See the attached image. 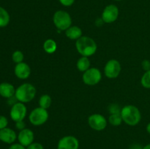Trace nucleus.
I'll list each match as a JSON object with an SVG mask.
<instances>
[{
    "label": "nucleus",
    "instance_id": "0eeeda50",
    "mask_svg": "<svg viewBox=\"0 0 150 149\" xmlns=\"http://www.w3.org/2000/svg\"><path fill=\"white\" fill-rule=\"evenodd\" d=\"M27 114V108L24 103L17 102L13 104L10 111V116L15 122L23 121Z\"/></svg>",
    "mask_w": 150,
    "mask_h": 149
},
{
    "label": "nucleus",
    "instance_id": "f8f14e48",
    "mask_svg": "<svg viewBox=\"0 0 150 149\" xmlns=\"http://www.w3.org/2000/svg\"><path fill=\"white\" fill-rule=\"evenodd\" d=\"M17 139L18 140V143L26 148L35 140V134L30 129L25 128L23 130L19 131Z\"/></svg>",
    "mask_w": 150,
    "mask_h": 149
},
{
    "label": "nucleus",
    "instance_id": "412c9836",
    "mask_svg": "<svg viewBox=\"0 0 150 149\" xmlns=\"http://www.w3.org/2000/svg\"><path fill=\"white\" fill-rule=\"evenodd\" d=\"M122 121V118L120 113L110 114L108 119V122L114 127H118V126L121 125Z\"/></svg>",
    "mask_w": 150,
    "mask_h": 149
},
{
    "label": "nucleus",
    "instance_id": "9b49d317",
    "mask_svg": "<svg viewBox=\"0 0 150 149\" xmlns=\"http://www.w3.org/2000/svg\"><path fill=\"white\" fill-rule=\"evenodd\" d=\"M79 141L73 135L64 136L59 140L57 149H79Z\"/></svg>",
    "mask_w": 150,
    "mask_h": 149
},
{
    "label": "nucleus",
    "instance_id": "473e14b6",
    "mask_svg": "<svg viewBox=\"0 0 150 149\" xmlns=\"http://www.w3.org/2000/svg\"><path fill=\"white\" fill-rule=\"evenodd\" d=\"M144 149H150V143L144 146Z\"/></svg>",
    "mask_w": 150,
    "mask_h": 149
},
{
    "label": "nucleus",
    "instance_id": "dca6fc26",
    "mask_svg": "<svg viewBox=\"0 0 150 149\" xmlns=\"http://www.w3.org/2000/svg\"><path fill=\"white\" fill-rule=\"evenodd\" d=\"M65 35L71 40H77L82 37V30L79 26H71L65 31Z\"/></svg>",
    "mask_w": 150,
    "mask_h": 149
},
{
    "label": "nucleus",
    "instance_id": "ddd939ff",
    "mask_svg": "<svg viewBox=\"0 0 150 149\" xmlns=\"http://www.w3.org/2000/svg\"><path fill=\"white\" fill-rule=\"evenodd\" d=\"M17 138L18 135L16 131L9 127L0 130V140L6 144H13Z\"/></svg>",
    "mask_w": 150,
    "mask_h": 149
},
{
    "label": "nucleus",
    "instance_id": "423d86ee",
    "mask_svg": "<svg viewBox=\"0 0 150 149\" xmlns=\"http://www.w3.org/2000/svg\"><path fill=\"white\" fill-rule=\"evenodd\" d=\"M102 79V73L97 67H90L82 75L83 83L87 86H95L100 82Z\"/></svg>",
    "mask_w": 150,
    "mask_h": 149
},
{
    "label": "nucleus",
    "instance_id": "a211bd4d",
    "mask_svg": "<svg viewBox=\"0 0 150 149\" xmlns=\"http://www.w3.org/2000/svg\"><path fill=\"white\" fill-rule=\"evenodd\" d=\"M43 50L48 54L55 53L57 50V44L56 41L53 39H46L43 43Z\"/></svg>",
    "mask_w": 150,
    "mask_h": 149
},
{
    "label": "nucleus",
    "instance_id": "1a4fd4ad",
    "mask_svg": "<svg viewBox=\"0 0 150 149\" xmlns=\"http://www.w3.org/2000/svg\"><path fill=\"white\" fill-rule=\"evenodd\" d=\"M122 71V66L117 59H111L107 61L104 67L105 75L109 79L117 78Z\"/></svg>",
    "mask_w": 150,
    "mask_h": 149
},
{
    "label": "nucleus",
    "instance_id": "b1692460",
    "mask_svg": "<svg viewBox=\"0 0 150 149\" xmlns=\"http://www.w3.org/2000/svg\"><path fill=\"white\" fill-rule=\"evenodd\" d=\"M121 109L120 107L117 104L113 103L111 104L108 107V112L110 114H116V113H120L121 112Z\"/></svg>",
    "mask_w": 150,
    "mask_h": 149
},
{
    "label": "nucleus",
    "instance_id": "cd10ccee",
    "mask_svg": "<svg viewBox=\"0 0 150 149\" xmlns=\"http://www.w3.org/2000/svg\"><path fill=\"white\" fill-rule=\"evenodd\" d=\"M142 69H143L145 72L150 70V61L149 60H148V59L143 60L142 62Z\"/></svg>",
    "mask_w": 150,
    "mask_h": 149
},
{
    "label": "nucleus",
    "instance_id": "f257e3e1",
    "mask_svg": "<svg viewBox=\"0 0 150 149\" xmlns=\"http://www.w3.org/2000/svg\"><path fill=\"white\" fill-rule=\"evenodd\" d=\"M76 48L81 56L89 57L96 53L98 45L92 38L82 36L76 41Z\"/></svg>",
    "mask_w": 150,
    "mask_h": 149
},
{
    "label": "nucleus",
    "instance_id": "aec40b11",
    "mask_svg": "<svg viewBox=\"0 0 150 149\" xmlns=\"http://www.w3.org/2000/svg\"><path fill=\"white\" fill-rule=\"evenodd\" d=\"M38 103H39V107L47 110L51 107V104H52V99L50 95L43 94L40 97Z\"/></svg>",
    "mask_w": 150,
    "mask_h": 149
},
{
    "label": "nucleus",
    "instance_id": "2eb2a0df",
    "mask_svg": "<svg viewBox=\"0 0 150 149\" xmlns=\"http://www.w3.org/2000/svg\"><path fill=\"white\" fill-rule=\"evenodd\" d=\"M16 89L14 86L10 83L4 82L0 83V96L7 99L13 98L15 96Z\"/></svg>",
    "mask_w": 150,
    "mask_h": 149
},
{
    "label": "nucleus",
    "instance_id": "20e7f679",
    "mask_svg": "<svg viewBox=\"0 0 150 149\" xmlns=\"http://www.w3.org/2000/svg\"><path fill=\"white\" fill-rule=\"evenodd\" d=\"M53 22L58 30L65 32L72 26V18L70 15L64 10H57L53 15Z\"/></svg>",
    "mask_w": 150,
    "mask_h": 149
},
{
    "label": "nucleus",
    "instance_id": "6ab92c4d",
    "mask_svg": "<svg viewBox=\"0 0 150 149\" xmlns=\"http://www.w3.org/2000/svg\"><path fill=\"white\" fill-rule=\"evenodd\" d=\"M10 16L8 12L2 7H0V28H4L9 24Z\"/></svg>",
    "mask_w": 150,
    "mask_h": 149
},
{
    "label": "nucleus",
    "instance_id": "7ed1b4c3",
    "mask_svg": "<svg viewBox=\"0 0 150 149\" xmlns=\"http://www.w3.org/2000/svg\"><path fill=\"white\" fill-rule=\"evenodd\" d=\"M36 88L34 85L29 83H24L16 89L15 98L18 102L28 103L33 100L36 96Z\"/></svg>",
    "mask_w": 150,
    "mask_h": 149
},
{
    "label": "nucleus",
    "instance_id": "5701e85b",
    "mask_svg": "<svg viewBox=\"0 0 150 149\" xmlns=\"http://www.w3.org/2000/svg\"><path fill=\"white\" fill-rule=\"evenodd\" d=\"M23 58H24V55L21 51H16L12 54V60L16 64H19V63L23 62Z\"/></svg>",
    "mask_w": 150,
    "mask_h": 149
},
{
    "label": "nucleus",
    "instance_id": "6e6552de",
    "mask_svg": "<svg viewBox=\"0 0 150 149\" xmlns=\"http://www.w3.org/2000/svg\"><path fill=\"white\" fill-rule=\"evenodd\" d=\"M108 121L103 115L100 113H94L88 118V124L89 127L95 131H103L107 127Z\"/></svg>",
    "mask_w": 150,
    "mask_h": 149
},
{
    "label": "nucleus",
    "instance_id": "f03ea898",
    "mask_svg": "<svg viewBox=\"0 0 150 149\" xmlns=\"http://www.w3.org/2000/svg\"><path fill=\"white\" fill-rule=\"evenodd\" d=\"M123 122L131 127L138 125L142 120V113L136 106L132 105H125L120 112Z\"/></svg>",
    "mask_w": 150,
    "mask_h": 149
},
{
    "label": "nucleus",
    "instance_id": "4468645a",
    "mask_svg": "<svg viewBox=\"0 0 150 149\" xmlns=\"http://www.w3.org/2000/svg\"><path fill=\"white\" fill-rule=\"evenodd\" d=\"M15 75L21 80H26L30 76L31 68L26 63L21 62L16 64L14 68Z\"/></svg>",
    "mask_w": 150,
    "mask_h": 149
},
{
    "label": "nucleus",
    "instance_id": "c85d7f7f",
    "mask_svg": "<svg viewBox=\"0 0 150 149\" xmlns=\"http://www.w3.org/2000/svg\"><path fill=\"white\" fill-rule=\"evenodd\" d=\"M16 128L18 130L21 131V130H23V129L26 128V124L24 123L23 121H20L16 122Z\"/></svg>",
    "mask_w": 150,
    "mask_h": 149
},
{
    "label": "nucleus",
    "instance_id": "72a5a7b5",
    "mask_svg": "<svg viewBox=\"0 0 150 149\" xmlns=\"http://www.w3.org/2000/svg\"><path fill=\"white\" fill-rule=\"evenodd\" d=\"M114 1H122V0H114Z\"/></svg>",
    "mask_w": 150,
    "mask_h": 149
},
{
    "label": "nucleus",
    "instance_id": "393cba45",
    "mask_svg": "<svg viewBox=\"0 0 150 149\" xmlns=\"http://www.w3.org/2000/svg\"><path fill=\"white\" fill-rule=\"evenodd\" d=\"M8 125V120L4 115H0V130L7 127Z\"/></svg>",
    "mask_w": 150,
    "mask_h": 149
},
{
    "label": "nucleus",
    "instance_id": "c756f323",
    "mask_svg": "<svg viewBox=\"0 0 150 149\" xmlns=\"http://www.w3.org/2000/svg\"><path fill=\"white\" fill-rule=\"evenodd\" d=\"M8 149H26V148L21 145L20 143H13V144L10 145Z\"/></svg>",
    "mask_w": 150,
    "mask_h": 149
},
{
    "label": "nucleus",
    "instance_id": "bb28decb",
    "mask_svg": "<svg viewBox=\"0 0 150 149\" xmlns=\"http://www.w3.org/2000/svg\"><path fill=\"white\" fill-rule=\"evenodd\" d=\"M59 1L64 7H70L74 4L76 0H59Z\"/></svg>",
    "mask_w": 150,
    "mask_h": 149
},
{
    "label": "nucleus",
    "instance_id": "a878e982",
    "mask_svg": "<svg viewBox=\"0 0 150 149\" xmlns=\"http://www.w3.org/2000/svg\"><path fill=\"white\" fill-rule=\"evenodd\" d=\"M26 149H44L43 145L38 142H33L32 144L26 147Z\"/></svg>",
    "mask_w": 150,
    "mask_h": 149
},
{
    "label": "nucleus",
    "instance_id": "9d476101",
    "mask_svg": "<svg viewBox=\"0 0 150 149\" xmlns=\"http://www.w3.org/2000/svg\"><path fill=\"white\" fill-rule=\"evenodd\" d=\"M120 14L119 8L115 4H108L103 10L101 18L105 23H112L117 20Z\"/></svg>",
    "mask_w": 150,
    "mask_h": 149
},
{
    "label": "nucleus",
    "instance_id": "7c9ffc66",
    "mask_svg": "<svg viewBox=\"0 0 150 149\" xmlns=\"http://www.w3.org/2000/svg\"><path fill=\"white\" fill-rule=\"evenodd\" d=\"M129 149H144V146L139 143H133L130 146Z\"/></svg>",
    "mask_w": 150,
    "mask_h": 149
},
{
    "label": "nucleus",
    "instance_id": "f704fd0d",
    "mask_svg": "<svg viewBox=\"0 0 150 149\" xmlns=\"http://www.w3.org/2000/svg\"><path fill=\"white\" fill-rule=\"evenodd\" d=\"M0 141H1V140H0Z\"/></svg>",
    "mask_w": 150,
    "mask_h": 149
},
{
    "label": "nucleus",
    "instance_id": "4be33fe9",
    "mask_svg": "<svg viewBox=\"0 0 150 149\" xmlns=\"http://www.w3.org/2000/svg\"><path fill=\"white\" fill-rule=\"evenodd\" d=\"M141 83L144 88L150 89V70L144 73L141 79Z\"/></svg>",
    "mask_w": 150,
    "mask_h": 149
},
{
    "label": "nucleus",
    "instance_id": "f3484780",
    "mask_svg": "<svg viewBox=\"0 0 150 149\" xmlns=\"http://www.w3.org/2000/svg\"><path fill=\"white\" fill-rule=\"evenodd\" d=\"M77 69L81 72H84L88 69L90 68V61L89 58L86 56H81L79 58L76 63Z\"/></svg>",
    "mask_w": 150,
    "mask_h": 149
},
{
    "label": "nucleus",
    "instance_id": "2f4dec72",
    "mask_svg": "<svg viewBox=\"0 0 150 149\" xmlns=\"http://www.w3.org/2000/svg\"><path fill=\"white\" fill-rule=\"evenodd\" d=\"M146 131H147L148 134H150V122L148 123V124L146 125Z\"/></svg>",
    "mask_w": 150,
    "mask_h": 149
},
{
    "label": "nucleus",
    "instance_id": "39448f33",
    "mask_svg": "<svg viewBox=\"0 0 150 149\" xmlns=\"http://www.w3.org/2000/svg\"><path fill=\"white\" fill-rule=\"evenodd\" d=\"M49 114L47 110L38 107L31 111L29 115V120L33 126L43 125L48 121Z\"/></svg>",
    "mask_w": 150,
    "mask_h": 149
}]
</instances>
